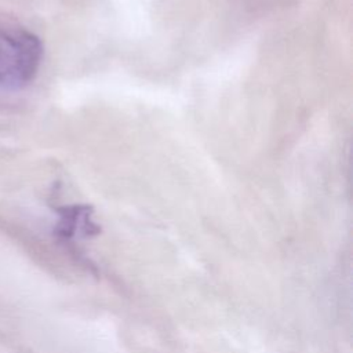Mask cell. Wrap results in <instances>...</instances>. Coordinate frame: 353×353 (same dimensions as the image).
Listing matches in <instances>:
<instances>
[{
    "label": "cell",
    "mask_w": 353,
    "mask_h": 353,
    "mask_svg": "<svg viewBox=\"0 0 353 353\" xmlns=\"http://www.w3.org/2000/svg\"><path fill=\"white\" fill-rule=\"evenodd\" d=\"M43 57L39 37L28 30L0 28V85L18 90L36 76Z\"/></svg>",
    "instance_id": "cell-1"
},
{
    "label": "cell",
    "mask_w": 353,
    "mask_h": 353,
    "mask_svg": "<svg viewBox=\"0 0 353 353\" xmlns=\"http://www.w3.org/2000/svg\"><path fill=\"white\" fill-rule=\"evenodd\" d=\"M58 232L65 237H72L77 233H95L97 225L91 219V210L85 205H74L70 208H65L58 223Z\"/></svg>",
    "instance_id": "cell-2"
}]
</instances>
